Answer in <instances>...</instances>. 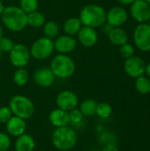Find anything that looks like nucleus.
<instances>
[{"label": "nucleus", "instance_id": "obj_1", "mask_svg": "<svg viewBox=\"0 0 150 151\" xmlns=\"http://www.w3.org/2000/svg\"><path fill=\"white\" fill-rule=\"evenodd\" d=\"M0 17L4 27L12 32H20L27 26V14L19 6L4 7Z\"/></svg>", "mask_w": 150, "mask_h": 151}, {"label": "nucleus", "instance_id": "obj_2", "mask_svg": "<svg viewBox=\"0 0 150 151\" xmlns=\"http://www.w3.org/2000/svg\"><path fill=\"white\" fill-rule=\"evenodd\" d=\"M79 19L82 26L93 28L100 27L106 22V11L101 5L89 4L81 8Z\"/></svg>", "mask_w": 150, "mask_h": 151}, {"label": "nucleus", "instance_id": "obj_3", "mask_svg": "<svg viewBox=\"0 0 150 151\" xmlns=\"http://www.w3.org/2000/svg\"><path fill=\"white\" fill-rule=\"evenodd\" d=\"M78 141L76 132L67 127H57L52 134V143L56 149L61 151H67L75 147Z\"/></svg>", "mask_w": 150, "mask_h": 151}, {"label": "nucleus", "instance_id": "obj_4", "mask_svg": "<svg viewBox=\"0 0 150 151\" xmlns=\"http://www.w3.org/2000/svg\"><path fill=\"white\" fill-rule=\"evenodd\" d=\"M50 70L55 77L59 79H68L75 73V63L67 54H58L50 62Z\"/></svg>", "mask_w": 150, "mask_h": 151}, {"label": "nucleus", "instance_id": "obj_5", "mask_svg": "<svg viewBox=\"0 0 150 151\" xmlns=\"http://www.w3.org/2000/svg\"><path fill=\"white\" fill-rule=\"evenodd\" d=\"M9 108L14 116L25 120L32 118L34 113V103L28 97L21 95L11 97L9 103Z\"/></svg>", "mask_w": 150, "mask_h": 151}, {"label": "nucleus", "instance_id": "obj_6", "mask_svg": "<svg viewBox=\"0 0 150 151\" xmlns=\"http://www.w3.org/2000/svg\"><path fill=\"white\" fill-rule=\"evenodd\" d=\"M55 48L53 41L45 36L35 40L29 50L31 57L36 60H44L50 58Z\"/></svg>", "mask_w": 150, "mask_h": 151}, {"label": "nucleus", "instance_id": "obj_7", "mask_svg": "<svg viewBox=\"0 0 150 151\" xmlns=\"http://www.w3.org/2000/svg\"><path fill=\"white\" fill-rule=\"evenodd\" d=\"M9 58L13 66L17 68L25 67L31 58L29 49L22 43H15L9 52Z\"/></svg>", "mask_w": 150, "mask_h": 151}, {"label": "nucleus", "instance_id": "obj_8", "mask_svg": "<svg viewBox=\"0 0 150 151\" xmlns=\"http://www.w3.org/2000/svg\"><path fill=\"white\" fill-rule=\"evenodd\" d=\"M133 42L141 51L150 50V26L147 23H140L133 32Z\"/></svg>", "mask_w": 150, "mask_h": 151}, {"label": "nucleus", "instance_id": "obj_9", "mask_svg": "<svg viewBox=\"0 0 150 151\" xmlns=\"http://www.w3.org/2000/svg\"><path fill=\"white\" fill-rule=\"evenodd\" d=\"M56 104L57 108L65 111H70L77 108L79 104V98L74 92L71 90H63L57 95Z\"/></svg>", "mask_w": 150, "mask_h": 151}, {"label": "nucleus", "instance_id": "obj_10", "mask_svg": "<svg viewBox=\"0 0 150 151\" xmlns=\"http://www.w3.org/2000/svg\"><path fill=\"white\" fill-rule=\"evenodd\" d=\"M145 68L146 64L144 60L136 56H133L126 59L124 64V69L126 74L135 79L145 73Z\"/></svg>", "mask_w": 150, "mask_h": 151}, {"label": "nucleus", "instance_id": "obj_11", "mask_svg": "<svg viewBox=\"0 0 150 151\" xmlns=\"http://www.w3.org/2000/svg\"><path fill=\"white\" fill-rule=\"evenodd\" d=\"M132 17L139 23H146L150 18V5L145 0H135L130 8Z\"/></svg>", "mask_w": 150, "mask_h": 151}, {"label": "nucleus", "instance_id": "obj_12", "mask_svg": "<svg viewBox=\"0 0 150 151\" xmlns=\"http://www.w3.org/2000/svg\"><path fill=\"white\" fill-rule=\"evenodd\" d=\"M128 19L127 12L120 6H114L106 12V22L113 27L122 26Z\"/></svg>", "mask_w": 150, "mask_h": 151}, {"label": "nucleus", "instance_id": "obj_13", "mask_svg": "<svg viewBox=\"0 0 150 151\" xmlns=\"http://www.w3.org/2000/svg\"><path fill=\"white\" fill-rule=\"evenodd\" d=\"M55 75L48 67L38 68L34 73V83L41 88H47L52 86L55 81Z\"/></svg>", "mask_w": 150, "mask_h": 151}, {"label": "nucleus", "instance_id": "obj_14", "mask_svg": "<svg viewBox=\"0 0 150 151\" xmlns=\"http://www.w3.org/2000/svg\"><path fill=\"white\" fill-rule=\"evenodd\" d=\"M79 42L87 48H91L95 46L98 42V34L95 28L82 26L79 33L77 34Z\"/></svg>", "mask_w": 150, "mask_h": 151}, {"label": "nucleus", "instance_id": "obj_15", "mask_svg": "<svg viewBox=\"0 0 150 151\" xmlns=\"http://www.w3.org/2000/svg\"><path fill=\"white\" fill-rule=\"evenodd\" d=\"M53 42L55 50L59 52V54H68L73 51L77 45V42L73 38V36L67 35L56 37Z\"/></svg>", "mask_w": 150, "mask_h": 151}, {"label": "nucleus", "instance_id": "obj_16", "mask_svg": "<svg viewBox=\"0 0 150 151\" xmlns=\"http://www.w3.org/2000/svg\"><path fill=\"white\" fill-rule=\"evenodd\" d=\"M5 127L7 133L13 137H19L21 134H25L27 129V123L25 119L16 116H12L5 124Z\"/></svg>", "mask_w": 150, "mask_h": 151}, {"label": "nucleus", "instance_id": "obj_17", "mask_svg": "<svg viewBox=\"0 0 150 151\" xmlns=\"http://www.w3.org/2000/svg\"><path fill=\"white\" fill-rule=\"evenodd\" d=\"M50 123L57 128L62 127H67L70 125V117L68 111H63L59 108L53 110L49 116Z\"/></svg>", "mask_w": 150, "mask_h": 151}, {"label": "nucleus", "instance_id": "obj_18", "mask_svg": "<svg viewBox=\"0 0 150 151\" xmlns=\"http://www.w3.org/2000/svg\"><path fill=\"white\" fill-rule=\"evenodd\" d=\"M35 147L34 139L27 134H23L17 137L15 141V150L16 151H34Z\"/></svg>", "mask_w": 150, "mask_h": 151}, {"label": "nucleus", "instance_id": "obj_19", "mask_svg": "<svg viewBox=\"0 0 150 151\" xmlns=\"http://www.w3.org/2000/svg\"><path fill=\"white\" fill-rule=\"evenodd\" d=\"M108 37L111 42L117 46H121L128 42V35L120 27H113L108 34Z\"/></svg>", "mask_w": 150, "mask_h": 151}, {"label": "nucleus", "instance_id": "obj_20", "mask_svg": "<svg viewBox=\"0 0 150 151\" xmlns=\"http://www.w3.org/2000/svg\"><path fill=\"white\" fill-rule=\"evenodd\" d=\"M82 27V24L79 17H71L67 19L63 24V30L65 35H77L80 28Z\"/></svg>", "mask_w": 150, "mask_h": 151}, {"label": "nucleus", "instance_id": "obj_21", "mask_svg": "<svg viewBox=\"0 0 150 151\" xmlns=\"http://www.w3.org/2000/svg\"><path fill=\"white\" fill-rule=\"evenodd\" d=\"M45 22L46 21L43 13L39 11H34L27 14V26L31 27H42Z\"/></svg>", "mask_w": 150, "mask_h": 151}, {"label": "nucleus", "instance_id": "obj_22", "mask_svg": "<svg viewBox=\"0 0 150 151\" xmlns=\"http://www.w3.org/2000/svg\"><path fill=\"white\" fill-rule=\"evenodd\" d=\"M97 103L94 99H86L80 104V111L86 117H91L95 114Z\"/></svg>", "mask_w": 150, "mask_h": 151}, {"label": "nucleus", "instance_id": "obj_23", "mask_svg": "<svg viewBox=\"0 0 150 151\" xmlns=\"http://www.w3.org/2000/svg\"><path fill=\"white\" fill-rule=\"evenodd\" d=\"M43 27V33L45 35V37L50 39H55L57 37V35L59 33V26L55 20H49L44 23Z\"/></svg>", "mask_w": 150, "mask_h": 151}, {"label": "nucleus", "instance_id": "obj_24", "mask_svg": "<svg viewBox=\"0 0 150 151\" xmlns=\"http://www.w3.org/2000/svg\"><path fill=\"white\" fill-rule=\"evenodd\" d=\"M135 89L141 95H147L150 92V80L146 76H140L135 81Z\"/></svg>", "mask_w": 150, "mask_h": 151}, {"label": "nucleus", "instance_id": "obj_25", "mask_svg": "<svg viewBox=\"0 0 150 151\" xmlns=\"http://www.w3.org/2000/svg\"><path fill=\"white\" fill-rule=\"evenodd\" d=\"M12 79H13V82L15 83V85L19 87H22L27 83L29 80V74L24 67L18 68L14 72Z\"/></svg>", "mask_w": 150, "mask_h": 151}, {"label": "nucleus", "instance_id": "obj_26", "mask_svg": "<svg viewBox=\"0 0 150 151\" xmlns=\"http://www.w3.org/2000/svg\"><path fill=\"white\" fill-rule=\"evenodd\" d=\"M112 112V108L111 104L105 102H102L97 104L95 114H97L102 119H108Z\"/></svg>", "mask_w": 150, "mask_h": 151}, {"label": "nucleus", "instance_id": "obj_27", "mask_svg": "<svg viewBox=\"0 0 150 151\" xmlns=\"http://www.w3.org/2000/svg\"><path fill=\"white\" fill-rule=\"evenodd\" d=\"M38 5V0H19V7L27 14L37 11Z\"/></svg>", "mask_w": 150, "mask_h": 151}, {"label": "nucleus", "instance_id": "obj_28", "mask_svg": "<svg viewBox=\"0 0 150 151\" xmlns=\"http://www.w3.org/2000/svg\"><path fill=\"white\" fill-rule=\"evenodd\" d=\"M119 53L122 58L127 59L133 56H134V48L132 44L126 42L121 46H119Z\"/></svg>", "mask_w": 150, "mask_h": 151}, {"label": "nucleus", "instance_id": "obj_29", "mask_svg": "<svg viewBox=\"0 0 150 151\" xmlns=\"http://www.w3.org/2000/svg\"><path fill=\"white\" fill-rule=\"evenodd\" d=\"M14 42L11 39H10L9 37H5L3 36L0 39V50H2V52H10L11 50L13 48L14 46Z\"/></svg>", "mask_w": 150, "mask_h": 151}, {"label": "nucleus", "instance_id": "obj_30", "mask_svg": "<svg viewBox=\"0 0 150 151\" xmlns=\"http://www.w3.org/2000/svg\"><path fill=\"white\" fill-rule=\"evenodd\" d=\"M12 117V113L9 106L0 107V124H6Z\"/></svg>", "mask_w": 150, "mask_h": 151}, {"label": "nucleus", "instance_id": "obj_31", "mask_svg": "<svg viewBox=\"0 0 150 151\" xmlns=\"http://www.w3.org/2000/svg\"><path fill=\"white\" fill-rule=\"evenodd\" d=\"M69 113V117H70V121L71 123L73 124H79L82 121L83 119V114L81 113V111H80V109H73L70 111H68Z\"/></svg>", "mask_w": 150, "mask_h": 151}, {"label": "nucleus", "instance_id": "obj_32", "mask_svg": "<svg viewBox=\"0 0 150 151\" xmlns=\"http://www.w3.org/2000/svg\"><path fill=\"white\" fill-rule=\"evenodd\" d=\"M11 146V139L8 134L0 133V151H7Z\"/></svg>", "mask_w": 150, "mask_h": 151}, {"label": "nucleus", "instance_id": "obj_33", "mask_svg": "<svg viewBox=\"0 0 150 151\" xmlns=\"http://www.w3.org/2000/svg\"><path fill=\"white\" fill-rule=\"evenodd\" d=\"M103 151H118V149L115 143H107L104 145Z\"/></svg>", "mask_w": 150, "mask_h": 151}, {"label": "nucleus", "instance_id": "obj_34", "mask_svg": "<svg viewBox=\"0 0 150 151\" xmlns=\"http://www.w3.org/2000/svg\"><path fill=\"white\" fill-rule=\"evenodd\" d=\"M103 26H104V27H104V28H103V31H104L105 33H107V34H109L110 31L113 28V27H111V26L110 24H108L107 22H105Z\"/></svg>", "mask_w": 150, "mask_h": 151}, {"label": "nucleus", "instance_id": "obj_35", "mask_svg": "<svg viewBox=\"0 0 150 151\" xmlns=\"http://www.w3.org/2000/svg\"><path fill=\"white\" fill-rule=\"evenodd\" d=\"M134 1L135 0H118V3H120L121 4H125V5H126V4H132Z\"/></svg>", "mask_w": 150, "mask_h": 151}, {"label": "nucleus", "instance_id": "obj_36", "mask_svg": "<svg viewBox=\"0 0 150 151\" xmlns=\"http://www.w3.org/2000/svg\"><path fill=\"white\" fill-rule=\"evenodd\" d=\"M145 73L147 75L148 78H150V63H149L147 65H146V68H145Z\"/></svg>", "mask_w": 150, "mask_h": 151}, {"label": "nucleus", "instance_id": "obj_37", "mask_svg": "<svg viewBox=\"0 0 150 151\" xmlns=\"http://www.w3.org/2000/svg\"><path fill=\"white\" fill-rule=\"evenodd\" d=\"M4 4H3V2L0 0V16H1V14H2V12H3V11H4Z\"/></svg>", "mask_w": 150, "mask_h": 151}, {"label": "nucleus", "instance_id": "obj_38", "mask_svg": "<svg viewBox=\"0 0 150 151\" xmlns=\"http://www.w3.org/2000/svg\"><path fill=\"white\" fill-rule=\"evenodd\" d=\"M4 36V31H3V27L0 24V39Z\"/></svg>", "mask_w": 150, "mask_h": 151}, {"label": "nucleus", "instance_id": "obj_39", "mask_svg": "<svg viewBox=\"0 0 150 151\" xmlns=\"http://www.w3.org/2000/svg\"><path fill=\"white\" fill-rule=\"evenodd\" d=\"M2 54H3V52H2V50H0V59H1V58H2Z\"/></svg>", "mask_w": 150, "mask_h": 151}, {"label": "nucleus", "instance_id": "obj_40", "mask_svg": "<svg viewBox=\"0 0 150 151\" xmlns=\"http://www.w3.org/2000/svg\"><path fill=\"white\" fill-rule=\"evenodd\" d=\"M145 1H146V2H147V3H148V4L150 5V0H145Z\"/></svg>", "mask_w": 150, "mask_h": 151}, {"label": "nucleus", "instance_id": "obj_41", "mask_svg": "<svg viewBox=\"0 0 150 151\" xmlns=\"http://www.w3.org/2000/svg\"><path fill=\"white\" fill-rule=\"evenodd\" d=\"M148 22H149L148 24H149V26H150V18H149V20H148Z\"/></svg>", "mask_w": 150, "mask_h": 151}]
</instances>
